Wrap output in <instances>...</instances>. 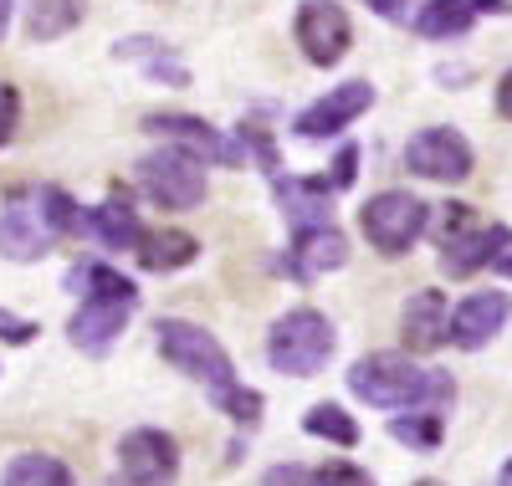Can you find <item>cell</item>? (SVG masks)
<instances>
[{
	"instance_id": "cell-1",
	"label": "cell",
	"mask_w": 512,
	"mask_h": 486,
	"mask_svg": "<svg viewBox=\"0 0 512 486\" xmlns=\"http://www.w3.org/2000/svg\"><path fill=\"white\" fill-rule=\"evenodd\" d=\"M154 333H159V353H164V359L175 364L180 374H190L195 384H205L210 400H216L236 425H256V415H262V394L236 384V369L226 359V348L216 343V333H205L195 323H180V318H164Z\"/></svg>"
},
{
	"instance_id": "cell-2",
	"label": "cell",
	"mask_w": 512,
	"mask_h": 486,
	"mask_svg": "<svg viewBox=\"0 0 512 486\" xmlns=\"http://www.w3.org/2000/svg\"><path fill=\"white\" fill-rule=\"evenodd\" d=\"M67 287L82 292V307L72 313L67 333L82 353H93V359H103V353L118 343L123 323L134 318V307H139V287L128 282L123 272L103 267V261H88V267H72L67 272Z\"/></svg>"
},
{
	"instance_id": "cell-3",
	"label": "cell",
	"mask_w": 512,
	"mask_h": 486,
	"mask_svg": "<svg viewBox=\"0 0 512 486\" xmlns=\"http://www.w3.org/2000/svg\"><path fill=\"white\" fill-rule=\"evenodd\" d=\"M349 389L374 410H446L456 384L441 369H420L405 353H369L349 369Z\"/></svg>"
},
{
	"instance_id": "cell-4",
	"label": "cell",
	"mask_w": 512,
	"mask_h": 486,
	"mask_svg": "<svg viewBox=\"0 0 512 486\" xmlns=\"http://www.w3.org/2000/svg\"><path fill=\"white\" fill-rule=\"evenodd\" d=\"M436 236H441V272L446 277H472V272L492 267V261L507 251V241H512V231L502 226V220L482 226L472 205H446Z\"/></svg>"
},
{
	"instance_id": "cell-5",
	"label": "cell",
	"mask_w": 512,
	"mask_h": 486,
	"mask_svg": "<svg viewBox=\"0 0 512 486\" xmlns=\"http://www.w3.org/2000/svg\"><path fill=\"white\" fill-rule=\"evenodd\" d=\"M333 323L313 307H297V313L277 318L272 338H267V359L277 374H292V379H313L328 359H333Z\"/></svg>"
},
{
	"instance_id": "cell-6",
	"label": "cell",
	"mask_w": 512,
	"mask_h": 486,
	"mask_svg": "<svg viewBox=\"0 0 512 486\" xmlns=\"http://www.w3.org/2000/svg\"><path fill=\"white\" fill-rule=\"evenodd\" d=\"M57 220L47 210V195L41 190H21L0 205V256L11 261H41L57 241Z\"/></svg>"
},
{
	"instance_id": "cell-7",
	"label": "cell",
	"mask_w": 512,
	"mask_h": 486,
	"mask_svg": "<svg viewBox=\"0 0 512 486\" xmlns=\"http://www.w3.org/2000/svg\"><path fill=\"white\" fill-rule=\"evenodd\" d=\"M139 185L149 190L154 205L164 210H195L205 200V164L185 149H159V154H144L139 159Z\"/></svg>"
},
{
	"instance_id": "cell-8",
	"label": "cell",
	"mask_w": 512,
	"mask_h": 486,
	"mask_svg": "<svg viewBox=\"0 0 512 486\" xmlns=\"http://www.w3.org/2000/svg\"><path fill=\"white\" fill-rule=\"evenodd\" d=\"M359 220H364V236H369L374 251L405 256V251L415 246V236L431 226V210H425L410 190H384V195H374V200L364 205Z\"/></svg>"
},
{
	"instance_id": "cell-9",
	"label": "cell",
	"mask_w": 512,
	"mask_h": 486,
	"mask_svg": "<svg viewBox=\"0 0 512 486\" xmlns=\"http://www.w3.org/2000/svg\"><path fill=\"white\" fill-rule=\"evenodd\" d=\"M297 47H303V57L313 62V67H333V62H344V52H349V41H354V31H349V16H344V6L338 0H303L297 6Z\"/></svg>"
},
{
	"instance_id": "cell-10",
	"label": "cell",
	"mask_w": 512,
	"mask_h": 486,
	"mask_svg": "<svg viewBox=\"0 0 512 486\" xmlns=\"http://www.w3.org/2000/svg\"><path fill=\"white\" fill-rule=\"evenodd\" d=\"M405 164L420 180H466L472 174V144H466L456 128H420L405 144Z\"/></svg>"
},
{
	"instance_id": "cell-11",
	"label": "cell",
	"mask_w": 512,
	"mask_h": 486,
	"mask_svg": "<svg viewBox=\"0 0 512 486\" xmlns=\"http://www.w3.org/2000/svg\"><path fill=\"white\" fill-rule=\"evenodd\" d=\"M118 466L134 486H169L180 471V451L164 430H128L118 446Z\"/></svg>"
},
{
	"instance_id": "cell-12",
	"label": "cell",
	"mask_w": 512,
	"mask_h": 486,
	"mask_svg": "<svg viewBox=\"0 0 512 486\" xmlns=\"http://www.w3.org/2000/svg\"><path fill=\"white\" fill-rule=\"evenodd\" d=\"M144 128H149V134H159L164 144H175V149L195 154L200 164H205V159H210V164H241V144H231L221 128H210V123H200V118L154 113V118H144Z\"/></svg>"
},
{
	"instance_id": "cell-13",
	"label": "cell",
	"mask_w": 512,
	"mask_h": 486,
	"mask_svg": "<svg viewBox=\"0 0 512 486\" xmlns=\"http://www.w3.org/2000/svg\"><path fill=\"white\" fill-rule=\"evenodd\" d=\"M507 318H512V297L507 292H477V297H466L456 313H451L446 338L456 348H482V343H492L502 333Z\"/></svg>"
},
{
	"instance_id": "cell-14",
	"label": "cell",
	"mask_w": 512,
	"mask_h": 486,
	"mask_svg": "<svg viewBox=\"0 0 512 486\" xmlns=\"http://www.w3.org/2000/svg\"><path fill=\"white\" fill-rule=\"evenodd\" d=\"M374 103V87L369 82H344L333 87L328 98H318L303 118H297V134L303 139H328V134H344V128Z\"/></svg>"
},
{
	"instance_id": "cell-15",
	"label": "cell",
	"mask_w": 512,
	"mask_h": 486,
	"mask_svg": "<svg viewBox=\"0 0 512 486\" xmlns=\"http://www.w3.org/2000/svg\"><path fill=\"white\" fill-rule=\"evenodd\" d=\"M349 261V241L344 231L318 226V231H292V251H287V272L297 282H313L323 272H338Z\"/></svg>"
},
{
	"instance_id": "cell-16",
	"label": "cell",
	"mask_w": 512,
	"mask_h": 486,
	"mask_svg": "<svg viewBox=\"0 0 512 486\" xmlns=\"http://www.w3.org/2000/svg\"><path fill=\"white\" fill-rule=\"evenodd\" d=\"M507 11H512L507 0H425L415 11V31L441 41V36H461L477 16H507Z\"/></svg>"
},
{
	"instance_id": "cell-17",
	"label": "cell",
	"mask_w": 512,
	"mask_h": 486,
	"mask_svg": "<svg viewBox=\"0 0 512 486\" xmlns=\"http://www.w3.org/2000/svg\"><path fill=\"white\" fill-rule=\"evenodd\" d=\"M405 348L410 353H431V348H441L446 343V323H451V313H446V292H436V287H425V292H415L410 302H405Z\"/></svg>"
},
{
	"instance_id": "cell-18",
	"label": "cell",
	"mask_w": 512,
	"mask_h": 486,
	"mask_svg": "<svg viewBox=\"0 0 512 486\" xmlns=\"http://www.w3.org/2000/svg\"><path fill=\"white\" fill-rule=\"evenodd\" d=\"M277 205H282V215H287V226H292V231L333 226L328 185H318V180H277Z\"/></svg>"
},
{
	"instance_id": "cell-19",
	"label": "cell",
	"mask_w": 512,
	"mask_h": 486,
	"mask_svg": "<svg viewBox=\"0 0 512 486\" xmlns=\"http://www.w3.org/2000/svg\"><path fill=\"white\" fill-rule=\"evenodd\" d=\"M88 231H93L103 246H113V251H139V241H144L139 210L128 205L123 195H113L108 205H98V210L88 215Z\"/></svg>"
},
{
	"instance_id": "cell-20",
	"label": "cell",
	"mask_w": 512,
	"mask_h": 486,
	"mask_svg": "<svg viewBox=\"0 0 512 486\" xmlns=\"http://www.w3.org/2000/svg\"><path fill=\"white\" fill-rule=\"evenodd\" d=\"M195 251L200 246L185 231H144V241H139V261L149 272H180L195 261Z\"/></svg>"
},
{
	"instance_id": "cell-21",
	"label": "cell",
	"mask_w": 512,
	"mask_h": 486,
	"mask_svg": "<svg viewBox=\"0 0 512 486\" xmlns=\"http://www.w3.org/2000/svg\"><path fill=\"white\" fill-rule=\"evenodd\" d=\"M82 21V0H26V36L57 41Z\"/></svg>"
},
{
	"instance_id": "cell-22",
	"label": "cell",
	"mask_w": 512,
	"mask_h": 486,
	"mask_svg": "<svg viewBox=\"0 0 512 486\" xmlns=\"http://www.w3.org/2000/svg\"><path fill=\"white\" fill-rule=\"evenodd\" d=\"M118 57H128V62H139L154 82H169V87H185L190 82V72L164 52V41H149V36H128V41H118Z\"/></svg>"
},
{
	"instance_id": "cell-23",
	"label": "cell",
	"mask_w": 512,
	"mask_h": 486,
	"mask_svg": "<svg viewBox=\"0 0 512 486\" xmlns=\"http://www.w3.org/2000/svg\"><path fill=\"white\" fill-rule=\"evenodd\" d=\"M0 486H72V471L57 461V456H16L6 471H0Z\"/></svg>"
},
{
	"instance_id": "cell-24",
	"label": "cell",
	"mask_w": 512,
	"mask_h": 486,
	"mask_svg": "<svg viewBox=\"0 0 512 486\" xmlns=\"http://www.w3.org/2000/svg\"><path fill=\"white\" fill-rule=\"evenodd\" d=\"M303 430L318 435V440H333V446H359V425L338 410V405H313L303 415Z\"/></svg>"
},
{
	"instance_id": "cell-25",
	"label": "cell",
	"mask_w": 512,
	"mask_h": 486,
	"mask_svg": "<svg viewBox=\"0 0 512 486\" xmlns=\"http://www.w3.org/2000/svg\"><path fill=\"white\" fill-rule=\"evenodd\" d=\"M390 435L415 451H431V446H441V410H415L410 420H395Z\"/></svg>"
},
{
	"instance_id": "cell-26",
	"label": "cell",
	"mask_w": 512,
	"mask_h": 486,
	"mask_svg": "<svg viewBox=\"0 0 512 486\" xmlns=\"http://www.w3.org/2000/svg\"><path fill=\"white\" fill-rule=\"evenodd\" d=\"M313 481H318V486H374V476H369V471H359V466H349V461L318 466V471H313Z\"/></svg>"
},
{
	"instance_id": "cell-27",
	"label": "cell",
	"mask_w": 512,
	"mask_h": 486,
	"mask_svg": "<svg viewBox=\"0 0 512 486\" xmlns=\"http://www.w3.org/2000/svg\"><path fill=\"white\" fill-rule=\"evenodd\" d=\"M16 123H21V98H16V87H11V82H0V149L11 144Z\"/></svg>"
},
{
	"instance_id": "cell-28",
	"label": "cell",
	"mask_w": 512,
	"mask_h": 486,
	"mask_svg": "<svg viewBox=\"0 0 512 486\" xmlns=\"http://www.w3.org/2000/svg\"><path fill=\"white\" fill-rule=\"evenodd\" d=\"M241 149H251L256 159H262V169H277V149L267 139V128H241Z\"/></svg>"
},
{
	"instance_id": "cell-29",
	"label": "cell",
	"mask_w": 512,
	"mask_h": 486,
	"mask_svg": "<svg viewBox=\"0 0 512 486\" xmlns=\"http://www.w3.org/2000/svg\"><path fill=\"white\" fill-rule=\"evenodd\" d=\"M262 486H318V481H313V471H308V466H297V461H287V466H272Z\"/></svg>"
},
{
	"instance_id": "cell-30",
	"label": "cell",
	"mask_w": 512,
	"mask_h": 486,
	"mask_svg": "<svg viewBox=\"0 0 512 486\" xmlns=\"http://www.w3.org/2000/svg\"><path fill=\"white\" fill-rule=\"evenodd\" d=\"M41 328L36 323H26V318H16V313H6V307H0V338L6 343H31Z\"/></svg>"
},
{
	"instance_id": "cell-31",
	"label": "cell",
	"mask_w": 512,
	"mask_h": 486,
	"mask_svg": "<svg viewBox=\"0 0 512 486\" xmlns=\"http://www.w3.org/2000/svg\"><path fill=\"white\" fill-rule=\"evenodd\" d=\"M354 174H359V149L349 144L344 154L333 159V190H349V185H354Z\"/></svg>"
},
{
	"instance_id": "cell-32",
	"label": "cell",
	"mask_w": 512,
	"mask_h": 486,
	"mask_svg": "<svg viewBox=\"0 0 512 486\" xmlns=\"http://www.w3.org/2000/svg\"><path fill=\"white\" fill-rule=\"evenodd\" d=\"M369 6L384 16V21H410V11H405V0H369Z\"/></svg>"
},
{
	"instance_id": "cell-33",
	"label": "cell",
	"mask_w": 512,
	"mask_h": 486,
	"mask_svg": "<svg viewBox=\"0 0 512 486\" xmlns=\"http://www.w3.org/2000/svg\"><path fill=\"white\" fill-rule=\"evenodd\" d=\"M497 113H502V118H512V72L497 82Z\"/></svg>"
},
{
	"instance_id": "cell-34",
	"label": "cell",
	"mask_w": 512,
	"mask_h": 486,
	"mask_svg": "<svg viewBox=\"0 0 512 486\" xmlns=\"http://www.w3.org/2000/svg\"><path fill=\"white\" fill-rule=\"evenodd\" d=\"M6 26H11V0H0V36H6Z\"/></svg>"
},
{
	"instance_id": "cell-35",
	"label": "cell",
	"mask_w": 512,
	"mask_h": 486,
	"mask_svg": "<svg viewBox=\"0 0 512 486\" xmlns=\"http://www.w3.org/2000/svg\"><path fill=\"white\" fill-rule=\"evenodd\" d=\"M497 486H512V461L502 466V476H497Z\"/></svg>"
},
{
	"instance_id": "cell-36",
	"label": "cell",
	"mask_w": 512,
	"mask_h": 486,
	"mask_svg": "<svg viewBox=\"0 0 512 486\" xmlns=\"http://www.w3.org/2000/svg\"><path fill=\"white\" fill-rule=\"evenodd\" d=\"M497 267H502V272L512 277V251H507V256H497Z\"/></svg>"
},
{
	"instance_id": "cell-37",
	"label": "cell",
	"mask_w": 512,
	"mask_h": 486,
	"mask_svg": "<svg viewBox=\"0 0 512 486\" xmlns=\"http://www.w3.org/2000/svg\"><path fill=\"white\" fill-rule=\"evenodd\" d=\"M415 486H441V481H415Z\"/></svg>"
}]
</instances>
